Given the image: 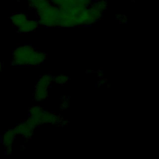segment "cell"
I'll list each match as a JSON object with an SVG mask.
<instances>
[{
	"label": "cell",
	"mask_w": 159,
	"mask_h": 159,
	"mask_svg": "<svg viewBox=\"0 0 159 159\" xmlns=\"http://www.w3.org/2000/svg\"><path fill=\"white\" fill-rule=\"evenodd\" d=\"M30 7L35 11L40 25L46 27H60V9L49 0H40Z\"/></svg>",
	"instance_id": "6da1fadb"
},
{
	"label": "cell",
	"mask_w": 159,
	"mask_h": 159,
	"mask_svg": "<svg viewBox=\"0 0 159 159\" xmlns=\"http://www.w3.org/2000/svg\"><path fill=\"white\" fill-rule=\"evenodd\" d=\"M46 57L44 52L36 50L31 45L17 47L12 52L11 65L13 66H37L43 62Z\"/></svg>",
	"instance_id": "7a4b0ae2"
},
{
	"label": "cell",
	"mask_w": 159,
	"mask_h": 159,
	"mask_svg": "<svg viewBox=\"0 0 159 159\" xmlns=\"http://www.w3.org/2000/svg\"><path fill=\"white\" fill-rule=\"evenodd\" d=\"M16 134L13 129L6 131L1 137V143L4 147L6 154L11 155L12 143L16 139Z\"/></svg>",
	"instance_id": "3957f363"
},
{
	"label": "cell",
	"mask_w": 159,
	"mask_h": 159,
	"mask_svg": "<svg viewBox=\"0 0 159 159\" xmlns=\"http://www.w3.org/2000/svg\"><path fill=\"white\" fill-rule=\"evenodd\" d=\"M35 128L26 120L18 124L13 129L16 135H19L25 139H29L33 134Z\"/></svg>",
	"instance_id": "277c9868"
},
{
	"label": "cell",
	"mask_w": 159,
	"mask_h": 159,
	"mask_svg": "<svg viewBox=\"0 0 159 159\" xmlns=\"http://www.w3.org/2000/svg\"><path fill=\"white\" fill-rule=\"evenodd\" d=\"M39 25L40 24L37 20L28 19L22 25L17 27V30L20 34H27L35 30Z\"/></svg>",
	"instance_id": "5b68a950"
},
{
	"label": "cell",
	"mask_w": 159,
	"mask_h": 159,
	"mask_svg": "<svg viewBox=\"0 0 159 159\" xmlns=\"http://www.w3.org/2000/svg\"><path fill=\"white\" fill-rule=\"evenodd\" d=\"M94 0H65L64 3L60 7V9L72 7H88Z\"/></svg>",
	"instance_id": "8992f818"
},
{
	"label": "cell",
	"mask_w": 159,
	"mask_h": 159,
	"mask_svg": "<svg viewBox=\"0 0 159 159\" xmlns=\"http://www.w3.org/2000/svg\"><path fill=\"white\" fill-rule=\"evenodd\" d=\"M28 19H29L27 15L22 12H17L13 14L11 17V20L13 25L17 28L22 25Z\"/></svg>",
	"instance_id": "52a82bcc"
},
{
	"label": "cell",
	"mask_w": 159,
	"mask_h": 159,
	"mask_svg": "<svg viewBox=\"0 0 159 159\" xmlns=\"http://www.w3.org/2000/svg\"><path fill=\"white\" fill-rule=\"evenodd\" d=\"M47 88L36 84L34 89V98L36 101H40L45 99L48 94Z\"/></svg>",
	"instance_id": "ba28073f"
},
{
	"label": "cell",
	"mask_w": 159,
	"mask_h": 159,
	"mask_svg": "<svg viewBox=\"0 0 159 159\" xmlns=\"http://www.w3.org/2000/svg\"><path fill=\"white\" fill-rule=\"evenodd\" d=\"M68 80V77L65 75H60L56 77H53V81L58 84H63L66 83Z\"/></svg>",
	"instance_id": "9c48e42d"
},
{
	"label": "cell",
	"mask_w": 159,
	"mask_h": 159,
	"mask_svg": "<svg viewBox=\"0 0 159 159\" xmlns=\"http://www.w3.org/2000/svg\"><path fill=\"white\" fill-rule=\"evenodd\" d=\"M116 19L119 20L120 23H126L127 22V18L125 15L117 14Z\"/></svg>",
	"instance_id": "30bf717a"
},
{
	"label": "cell",
	"mask_w": 159,
	"mask_h": 159,
	"mask_svg": "<svg viewBox=\"0 0 159 159\" xmlns=\"http://www.w3.org/2000/svg\"><path fill=\"white\" fill-rule=\"evenodd\" d=\"M49 1L52 4L55 5L57 7L61 6L65 1V0H49Z\"/></svg>",
	"instance_id": "8fae6325"
},
{
	"label": "cell",
	"mask_w": 159,
	"mask_h": 159,
	"mask_svg": "<svg viewBox=\"0 0 159 159\" xmlns=\"http://www.w3.org/2000/svg\"><path fill=\"white\" fill-rule=\"evenodd\" d=\"M2 63L0 61V73H1V71L2 70Z\"/></svg>",
	"instance_id": "7c38bea8"
},
{
	"label": "cell",
	"mask_w": 159,
	"mask_h": 159,
	"mask_svg": "<svg viewBox=\"0 0 159 159\" xmlns=\"http://www.w3.org/2000/svg\"><path fill=\"white\" fill-rule=\"evenodd\" d=\"M27 1H28V0H27Z\"/></svg>",
	"instance_id": "4fadbf2b"
}]
</instances>
